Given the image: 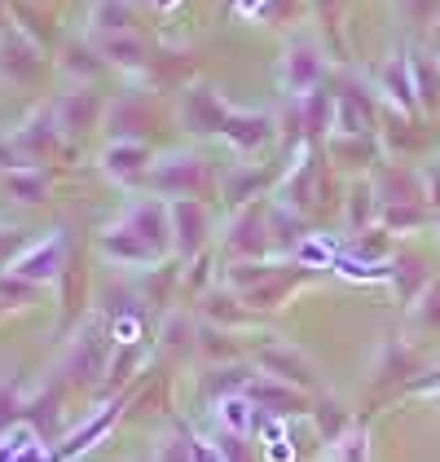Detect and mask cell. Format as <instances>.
I'll use <instances>...</instances> for the list:
<instances>
[{
	"instance_id": "1",
	"label": "cell",
	"mask_w": 440,
	"mask_h": 462,
	"mask_svg": "<svg viewBox=\"0 0 440 462\" xmlns=\"http://www.w3.org/2000/svg\"><path fill=\"white\" fill-rule=\"evenodd\" d=\"M146 185L154 194H168V199H194V194H203L212 180H207L203 159H194V154H172V159L154 163V172L146 177Z\"/></svg>"
},
{
	"instance_id": "2",
	"label": "cell",
	"mask_w": 440,
	"mask_h": 462,
	"mask_svg": "<svg viewBox=\"0 0 440 462\" xmlns=\"http://www.w3.org/2000/svg\"><path fill=\"white\" fill-rule=\"evenodd\" d=\"M62 234L53 229L49 238H40V243H32V247H23V255L14 260V269L9 273H18V278H27V282L44 286L49 278H58V269H62Z\"/></svg>"
},
{
	"instance_id": "3",
	"label": "cell",
	"mask_w": 440,
	"mask_h": 462,
	"mask_svg": "<svg viewBox=\"0 0 440 462\" xmlns=\"http://www.w3.org/2000/svg\"><path fill=\"white\" fill-rule=\"evenodd\" d=\"M124 225H128L142 243H150L159 255L172 247V212H168L163 203H133V208L124 212Z\"/></svg>"
},
{
	"instance_id": "4",
	"label": "cell",
	"mask_w": 440,
	"mask_h": 462,
	"mask_svg": "<svg viewBox=\"0 0 440 462\" xmlns=\"http://www.w3.org/2000/svg\"><path fill=\"white\" fill-rule=\"evenodd\" d=\"M58 110H36L18 133H14V145H18V154H23V163L32 168L36 159H44L53 145H58Z\"/></svg>"
},
{
	"instance_id": "5",
	"label": "cell",
	"mask_w": 440,
	"mask_h": 462,
	"mask_svg": "<svg viewBox=\"0 0 440 462\" xmlns=\"http://www.w3.org/2000/svg\"><path fill=\"white\" fill-rule=\"evenodd\" d=\"M172 247L181 255H194L203 247V234H207V212L198 199H172Z\"/></svg>"
},
{
	"instance_id": "6",
	"label": "cell",
	"mask_w": 440,
	"mask_h": 462,
	"mask_svg": "<svg viewBox=\"0 0 440 462\" xmlns=\"http://www.w3.org/2000/svg\"><path fill=\"white\" fill-rule=\"evenodd\" d=\"M269 133H273V119L269 115H252V110H229V119L220 128V137L234 145V150H243V154L260 150V145L269 142Z\"/></svg>"
},
{
	"instance_id": "7",
	"label": "cell",
	"mask_w": 440,
	"mask_h": 462,
	"mask_svg": "<svg viewBox=\"0 0 440 462\" xmlns=\"http://www.w3.org/2000/svg\"><path fill=\"white\" fill-rule=\"evenodd\" d=\"M97 247L106 251L110 260H119V264H154V260H159V251L150 247V243H142L124 220L97 234Z\"/></svg>"
},
{
	"instance_id": "8",
	"label": "cell",
	"mask_w": 440,
	"mask_h": 462,
	"mask_svg": "<svg viewBox=\"0 0 440 462\" xmlns=\"http://www.w3.org/2000/svg\"><path fill=\"white\" fill-rule=\"evenodd\" d=\"M225 119H229V110L220 106V97L212 88H189V93H185V128H189V133H198V137L220 133Z\"/></svg>"
},
{
	"instance_id": "9",
	"label": "cell",
	"mask_w": 440,
	"mask_h": 462,
	"mask_svg": "<svg viewBox=\"0 0 440 462\" xmlns=\"http://www.w3.org/2000/svg\"><path fill=\"white\" fill-rule=\"evenodd\" d=\"M119 410H124V401H110V405H102V414H93V419L79 427V431H71V436L53 449V458H49V462H71V458H79L84 449H93V440H102V436H106V427L119 419Z\"/></svg>"
},
{
	"instance_id": "10",
	"label": "cell",
	"mask_w": 440,
	"mask_h": 462,
	"mask_svg": "<svg viewBox=\"0 0 440 462\" xmlns=\"http://www.w3.org/2000/svg\"><path fill=\"white\" fill-rule=\"evenodd\" d=\"M102 168H106L115 180H146L150 177V150L142 142H115L102 154Z\"/></svg>"
},
{
	"instance_id": "11",
	"label": "cell",
	"mask_w": 440,
	"mask_h": 462,
	"mask_svg": "<svg viewBox=\"0 0 440 462\" xmlns=\"http://www.w3.org/2000/svg\"><path fill=\"white\" fill-rule=\"evenodd\" d=\"M106 348H110L106 330L102 326H88L71 348V370H79L84 379H97L102 374V361H106Z\"/></svg>"
},
{
	"instance_id": "12",
	"label": "cell",
	"mask_w": 440,
	"mask_h": 462,
	"mask_svg": "<svg viewBox=\"0 0 440 462\" xmlns=\"http://www.w3.org/2000/svg\"><path fill=\"white\" fill-rule=\"evenodd\" d=\"M97 97L88 93V88H79V93H67L62 102H58V124L67 128V133H88L93 124H97Z\"/></svg>"
},
{
	"instance_id": "13",
	"label": "cell",
	"mask_w": 440,
	"mask_h": 462,
	"mask_svg": "<svg viewBox=\"0 0 440 462\" xmlns=\"http://www.w3.org/2000/svg\"><path fill=\"white\" fill-rule=\"evenodd\" d=\"M243 396H247L252 405H264L269 414H295V410H304V401H299L291 388L273 383V379H256V383H247Z\"/></svg>"
},
{
	"instance_id": "14",
	"label": "cell",
	"mask_w": 440,
	"mask_h": 462,
	"mask_svg": "<svg viewBox=\"0 0 440 462\" xmlns=\"http://www.w3.org/2000/svg\"><path fill=\"white\" fill-rule=\"evenodd\" d=\"M216 419H220V427H225L229 436H243V431H252V427H256V410H252V401H247V396H220Z\"/></svg>"
},
{
	"instance_id": "15",
	"label": "cell",
	"mask_w": 440,
	"mask_h": 462,
	"mask_svg": "<svg viewBox=\"0 0 440 462\" xmlns=\"http://www.w3.org/2000/svg\"><path fill=\"white\" fill-rule=\"evenodd\" d=\"M5 185H9V194H14L18 203H44V194H49V180H44V172H36V168H14V172L5 177Z\"/></svg>"
},
{
	"instance_id": "16",
	"label": "cell",
	"mask_w": 440,
	"mask_h": 462,
	"mask_svg": "<svg viewBox=\"0 0 440 462\" xmlns=\"http://www.w3.org/2000/svg\"><path fill=\"white\" fill-rule=\"evenodd\" d=\"M317 58L308 53V49H295V53H287V88L291 93H304V88H313L317 84Z\"/></svg>"
},
{
	"instance_id": "17",
	"label": "cell",
	"mask_w": 440,
	"mask_h": 462,
	"mask_svg": "<svg viewBox=\"0 0 440 462\" xmlns=\"http://www.w3.org/2000/svg\"><path fill=\"white\" fill-rule=\"evenodd\" d=\"M264 361V370H273L278 379H295V383H308V370H304V361L295 353H282V348H264L260 353Z\"/></svg>"
},
{
	"instance_id": "18",
	"label": "cell",
	"mask_w": 440,
	"mask_h": 462,
	"mask_svg": "<svg viewBox=\"0 0 440 462\" xmlns=\"http://www.w3.org/2000/svg\"><path fill=\"white\" fill-rule=\"evenodd\" d=\"M264 247V225H260V216L256 212H247L238 225H234V234H229V251H260Z\"/></svg>"
},
{
	"instance_id": "19",
	"label": "cell",
	"mask_w": 440,
	"mask_h": 462,
	"mask_svg": "<svg viewBox=\"0 0 440 462\" xmlns=\"http://www.w3.org/2000/svg\"><path fill=\"white\" fill-rule=\"evenodd\" d=\"M102 53H106V58H115L119 67H137V62L146 58V49H142L137 40H128V36H110L106 44H102Z\"/></svg>"
},
{
	"instance_id": "20",
	"label": "cell",
	"mask_w": 440,
	"mask_h": 462,
	"mask_svg": "<svg viewBox=\"0 0 440 462\" xmlns=\"http://www.w3.org/2000/svg\"><path fill=\"white\" fill-rule=\"evenodd\" d=\"M62 67H67V75H84V79L102 71V62H97V58H93V49H84V44H67Z\"/></svg>"
},
{
	"instance_id": "21",
	"label": "cell",
	"mask_w": 440,
	"mask_h": 462,
	"mask_svg": "<svg viewBox=\"0 0 440 462\" xmlns=\"http://www.w3.org/2000/svg\"><path fill=\"white\" fill-rule=\"evenodd\" d=\"M36 282H27V278H18V273H9V278H0V300L5 304H14V309H23V304H32L36 300Z\"/></svg>"
},
{
	"instance_id": "22",
	"label": "cell",
	"mask_w": 440,
	"mask_h": 462,
	"mask_svg": "<svg viewBox=\"0 0 440 462\" xmlns=\"http://www.w3.org/2000/svg\"><path fill=\"white\" fill-rule=\"evenodd\" d=\"M23 414V396H18V379H0V431Z\"/></svg>"
},
{
	"instance_id": "23",
	"label": "cell",
	"mask_w": 440,
	"mask_h": 462,
	"mask_svg": "<svg viewBox=\"0 0 440 462\" xmlns=\"http://www.w3.org/2000/svg\"><path fill=\"white\" fill-rule=\"evenodd\" d=\"M93 23L119 36V32L128 27V9H124V0H102V5H97V14H93Z\"/></svg>"
},
{
	"instance_id": "24",
	"label": "cell",
	"mask_w": 440,
	"mask_h": 462,
	"mask_svg": "<svg viewBox=\"0 0 440 462\" xmlns=\"http://www.w3.org/2000/svg\"><path fill=\"white\" fill-rule=\"evenodd\" d=\"M23 247H27V243H23V234H18V229H0V269H5V264H14V260L23 255Z\"/></svg>"
},
{
	"instance_id": "25",
	"label": "cell",
	"mask_w": 440,
	"mask_h": 462,
	"mask_svg": "<svg viewBox=\"0 0 440 462\" xmlns=\"http://www.w3.org/2000/svg\"><path fill=\"white\" fill-rule=\"evenodd\" d=\"M185 445H189V458L194 462H220V445H207V440H198L189 431H185Z\"/></svg>"
},
{
	"instance_id": "26",
	"label": "cell",
	"mask_w": 440,
	"mask_h": 462,
	"mask_svg": "<svg viewBox=\"0 0 440 462\" xmlns=\"http://www.w3.org/2000/svg\"><path fill=\"white\" fill-rule=\"evenodd\" d=\"M388 88H392V97H397L401 106H409V79L401 75V67H392V71H388Z\"/></svg>"
},
{
	"instance_id": "27",
	"label": "cell",
	"mask_w": 440,
	"mask_h": 462,
	"mask_svg": "<svg viewBox=\"0 0 440 462\" xmlns=\"http://www.w3.org/2000/svg\"><path fill=\"white\" fill-rule=\"evenodd\" d=\"M159 462H194V458H189V445L185 440H172V445L159 449Z\"/></svg>"
},
{
	"instance_id": "28",
	"label": "cell",
	"mask_w": 440,
	"mask_h": 462,
	"mask_svg": "<svg viewBox=\"0 0 440 462\" xmlns=\"http://www.w3.org/2000/svg\"><path fill=\"white\" fill-rule=\"evenodd\" d=\"M326 119H330V102H322V97H313V102H308V128L317 133V128H322Z\"/></svg>"
},
{
	"instance_id": "29",
	"label": "cell",
	"mask_w": 440,
	"mask_h": 462,
	"mask_svg": "<svg viewBox=\"0 0 440 462\" xmlns=\"http://www.w3.org/2000/svg\"><path fill=\"white\" fill-rule=\"evenodd\" d=\"M0 168H9V172H14V168H27V163H23V154H18V145H14V142H0Z\"/></svg>"
},
{
	"instance_id": "30",
	"label": "cell",
	"mask_w": 440,
	"mask_h": 462,
	"mask_svg": "<svg viewBox=\"0 0 440 462\" xmlns=\"http://www.w3.org/2000/svg\"><path fill=\"white\" fill-rule=\"evenodd\" d=\"M247 269H256V264H247ZM256 278H269V269H264V264L256 269ZM234 282H238V286H247V282H252V273H234Z\"/></svg>"
},
{
	"instance_id": "31",
	"label": "cell",
	"mask_w": 440,
	"mask_h": 462,
	"mask_svg": "<svg viewBox=\"0 0 440 462\" xmlns=\"http://www.w3.org/2000/svg\"><path fill=\"white\" fill-rule=\"evenodd\" d=\"M436 203H440V172H436Z\"/></svg>"
},
{
	"instance_id": "32",
	"label": "cell",
	"mask_w": 440,
	"mask_h": 462,
	"mask_svg": "<svg viewBox=\"0 0 440 462\" xmlns=\"http://www.w3.org/2000/svg\"><path fill=\"white\" fill-rule=\"evenodd\" d=\"M159 5H172V0H159Z\"/></svg>"
}]
</instances>
